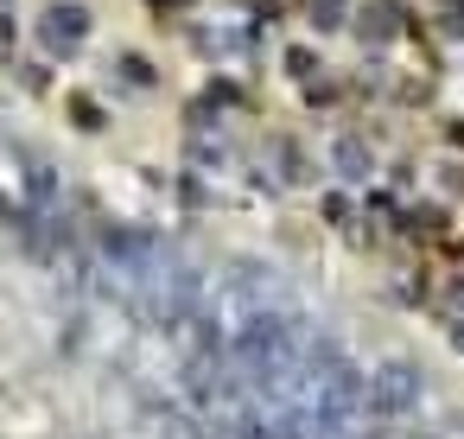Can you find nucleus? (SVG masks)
Returning <instances> with one entry per match:
<instances>
[{
	"label": "nucleus",
	"instance_id": "1",
	"mask_svg": "<svg viewBox=\"0 0 464 439\" xmlns=\"http://www.w3.org/2000/svg\"><path fill=\"white\" fill-rule=\"evenodd\" d=\"M420 395H426V376H420L407 356H388V363H375V376H369V420L413 414Z\"/></svg>",
	"mask_w": 464,
	"mask_h": 439
},
{
	"label": "nucleus",
	"instance_id": "2",
	"mask_svg": "<svg viewBox=\"0 0 464 439\" xmlns=\"http://www.w3.org/2000/svg\"><path fill=\"white\" fill-rule=\"evenodd\" d=\"M33 33H39V45H45L52 58H77V52H83V39L96 33V14L83 7V0H52V7L39 14V26H33Z\"/></svg>",
	"mask_w": 464,
	"mask_h": 439
},
{
	"label": "nucleus",
	"instance_id": "3",
	"mask_svg": "<svg viewBox=\"0 0 464 439\" xmlns=\"http://www.w3.org/2000/svg\"><path fill=\"white\" fill-rule=\"evenodd\" d=\"M350 26H356V39H362V45H388V39H401V33H407V0H362Z\"/></svg>",
	"mask_w": 464,
	"mask_h": 439
},
{
	"label": "nucleus",
	"instance_id": "4",
	"mask_svg": "<svg viewBox=\"0 0 464 439\" xmlns=\"http://www.w3.org/2000/svg\"><path fill=\"white\" fill-rule=\"evenodd\" d=\"M331 172H337V185H369V179H375L369 141H362V134H337V141H331Z\"/></svg>",
	"mask_w": 464,
	"mask_h": 439
},
{
	"label": "nucleus",
	"instance_id": "5",
	"mask_svg": "<svg viewBox=\"0 0 464 439\" xmlns=\"http://www.w3.org/2000/svg\"><path fill=\"white\" fill-rule=\"evenodd\" d=\"M401 236H420V242L451 236V210H445V204H432V198H420V204H407V210H401Z\"/></svg>",
	"mask_w": 464,
	"mask_h": 439
},
{
	"label": "nucleus",
	"instance_id": "6",
	"mask_svg": "<svg viewBox=\"0 0 464 439\" xmlns=\"http://www.w3.org/2000/svg\"><path fill=\"white\" fill-rule=\"evenodd\" d=\"M274 179H280V185H312V179H318V166L305 160V147H299V141H274Z\"/></svg>",
	"mask_w": 464,
	"mask_h": 439
},
{
	"label": "nucleus",
	"instance_id": "7",
	"mask_svg": "<svg viewBox=\"0 0 464 439\" xmlns=\"http://www.w3.org/2000/svg\"><path fill=\"white\" fill-rule=\"evenodd\" d=\"M432 312H439L445 325H451V318H464V268H458V261L432 280Z\"/></svg>",
	"mask_w": 464,
	"mask_h": 439
},
{
	"label": "nucleus",
	"instance_id": "8",
	"mask_svg": "<svg viewBox=\"0 0 464 439\" xmlns=\"http://www.w3.org/2000/svg\"><path fill=\"white\" fill-rule=\"evenodd\" d=\"M115 77H121L128 90H153V83H160V64H153L147 52H115Z\"/></svg>",
	"mask_w": 464,
	"mask_h": 439
},
{
	"label": "nucleus",
	"instance_id": "9",
	"mask_svg": "<svg viewBox=\"0 0 464 439\" xmlns=\"http://www.w3.org/2000/svg\"><path fill=\"white\" fill-rule=\"evenodd\" d=\"M280 71H286L293 83H318V77H324V58H318L312 45H286V52H280Z\"/></svg>",
	"mask_w": 464,
	"mask_h": 439
},
{
	"label": "nucleus",
	"instance_id": "10",
	"mask_svg": "<svg viewBox=\"0 0 464 439\" xmlns=\"http://www.w3.org/2000/svg\"><path fill=\"white\" fill-rule=\"evenodd\" d=\"M305 20H312L318 33H337V26L356 20V7H350V0H305Z\"/></svg>",
	"mask_w": 464,
	"mask_h": 439
},
{
	"label": "nucleus",
	"instance_id": "11",
	"mask_svg": "<svg viewBox=\"0 0 464 439\" xmlns=\"http://www.w3.org/2000/svg\"><path fill=\"white\" fill-rule=\"evenodd\" d=\"M71 128H83V134H96V128H109V115H102V102H96V96H71Z\"/></svg>",
	"mask_w": 464,
	"mask_h": 439
},
{
	"label": "nucleus",
	"instance_id": "12",
	"mask_svg": "<svg viewBox=\"0 0 464 439\" xmlns=\"http://www.w3.org/2000/svg\"><path fill=\"white\" fill-rule=\"evenodd\" d=\"M432 26H439L445 39H464V0H445V7L432 14Z\"/></svg>",
	"mask_w": 464,
	"mask_h": 439
},
{
	"label": "nucleus",
	"instance_id": "13",
	"mask_svg": "<svg viewBox=\"0 0 464 439\" xmlns=\"http://www.w3.org/2000/svg\"><path fill=\"white\" fill-rule=\"evenodd\" d=\"M20 83H26V90H45L52 71H45V64H20Z\"/></svg>",
	"mask_w": 464,
	"mask_h": 439
},
{
	"label": "nucleus",
	"instance_id": "14",
	"mask_svg": "<svg viewBox=\"0 0 464 439\" xmlns=\"http://www.w3.org/2000/svg\"><path fill=\"white\" fill-rule=\"evenodd\" d=\"M445 337H451V350H464V318H451V325H445Z\"/></svg>",
	"mask_w": 464,
	"mask_h": 439
}]
</instances>
